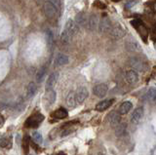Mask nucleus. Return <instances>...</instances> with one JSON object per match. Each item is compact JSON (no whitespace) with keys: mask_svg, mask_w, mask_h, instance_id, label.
I'll return each mask as SVG.
<instances>
[{"mask_svg":"<svg viewBox=\"0 0 156 155\" xmlns=\"http://www.w3.org/2000/svg\"><path fill=\"white\" fill-rule=\"evenodd\" d=\"M43 10H44V13H45V16L48 19H50V20L56 19L58 17V7L50 1H47L44 3Z\"/></svg>","mask_w":156,"mask_h":155,"instance_id":"f257e3e1","label":"nucleus"},{"mask_svg":"<svg viewBox=\"0 0 156 155\" xmlns=\"http://www.w3.org/2000/svg\"><path fill=\"white\" fill-rule=\"evenodd\" d=\"M43 120L44 116L41 113H35L26 121V126L28 128H37Z\"/></svg>","mask_w":156,"mask_h":155,"instance_id":"f03ea898","label":"nucleus"},{"mask_svg":"<svg viewBox=\"0 0 156 155\" xmlns=\"http://www.w3.org/2000/svg\"><path fill=\"white\" fill-rule=\"evenodd\" d=\"M131 23H132V26H133L136 28V30L139 31L140 35V37L144 39V41L145 43L147 42V41H146V37L148 36V31H147V30H146V27H145L140 21H136V20L132 21Z\"/></svg>","mask_w":156,"mask_h":155,"instance_id":"7ed1b4c3","label":"nucleus"},{"mask_svg":"<svg viewBox=\"0 0 156 155\" xmlns=\"http://www.w3.org/2000/svg\"><path fill=\"white\" fill-rule=\"evenodd\" d=\"M75 99H76V103L77 104H81L84 103V100L87 99L88 95V90L85 87H80V88H78L77 91L75 92Z\"/></svg>","mask_w":156,"mask_h":155,"instance_id":"20e7f679","label":"nucleus"},{"mask_svg":"<svg viewBox=\"0 0 156 155\" xmlns=\"http://www.w3.org/2000/svg\"><path fill=\"white\" fill-rule=\"evenodd\" d=\"M110 35L113 39H120L124 35H125V30L122 28V26L117 23L114 26H112L111 30H110Z\"/></svg>","mask_w":156,"mask_h":155,"instance_id":"39448f33","label":"nucleus"},{"mask_svg":"<svg viewBox=\"0 0 156 155\" xmlns=\"http://www.w3.org/2000/svg\"><path fill=\"white\" fill-rule=\"evenodd\" d=\"M111 23L110 20L107 17L102 18L101 22H100V25H99V31L101 33H105V32H108L111 30Z\"/></svg>","mask_w":156,"mask_h":155,"instance_id":"423d86ee","label":"nucleus"},{"mask_svg":"<svg viewBox=\"0 0 156 155\" xmlns=\"http://www.w3.org/2000/svg\"><path fill=\"white\" fill-rule=\"evenodd\" d=\"M108 88L105 84H98L94 87L93 89V93L95 96L99 97V98H104V97L107 94Z\"/></svg>","mask_w":156,"mask_h":155,"instance_id":"0eeeda50","label":"nucleus"},{"mask_svg":"<svg viewBox=\"0 0 156 155\" xmlns=\"http://www.w3.org/2000/svg\"><path fill=\"white\" fill-rule=\"evenodd\" d=\"M99 18L96 15V14H93L88 19V23H87V27L89 28L91 31H94L97 30V27H99Z\"/></svg>","mask_w":156,"mask_h":155,"instance_id":"6e6552de","label":"nucleus"},{"mask_svg":"<svg viewBox=\"0 0 156 155\" xmlns=\"http://www.w3.org/2000/svg\"><path fill=\"white\" fill-rule=\"evenodd\" d=\"M125 47L127 48V50L130 52H139L140 51V46L138 42H136L135 39H128L125 42Z\"/></svg>","mask_w":156,"mask_h":155,"instance_id":"1a4fd4ad","label":"nucleus"},{"mask_svg":"<svg viewBox=\"0 0 156 155\" xmlns=\"http://www.w3.org/2000/svg\"><path fill=\"white\" fill-rule=\"evenodd\" d=\"M144 116V108L143 107H138L134 110V112L132 113L131 116V122L134 124H138Z\"/></svg>","mask_w":156,"mask_h":155,"instance_id":"9d476101","label":"nucleus"},{"mask_svg":"<svg viewBox=\"0 0 156 155\" xmlns=\"http://www.w3.org/2000/svg\"><path fill=\"white\" fill-rule=\"evenodd\" d=\"M74 35V33H73L71 30H67V28H65L61 35V40H62V44H69L72 40V37Z\"/></svg>","mask_w":156,"mask_h":155,"instance_id":"9b49d317","label":"nucleus"},{"mask_svg":"<svg viewBox=\"0 0 156 155\" xmlns=\"http://www.w3.org/2000/svg\"><path fill=\"white\" fill-rule=\"evenodd\" d=\"M130 64L136 70L144 71L145 69V64L140 59H139V58H136V57L132 58L131 61H130Z\"/></svg>","mask_w":156,"mask_h":155,"instance_id":"f8f14e48","label":"nucleus"},{"mask_svg":"<svg viewBox=\"0 0 156 155\" xmlns=\"http://www.w3.org/2000/svg\"><path fill=\"white\" fill-rule=\"evenodd\" d=\"M126 79H127V81H128V83H130V84H136V82L139 81V74H138V72H136V70H134V69L127 71Z\"/></svg>","mask_w":156,"mask_h":155,"instance_id":"ddd939ff","label":"nucleus"},{"mask_svg":"<svg viewBox=\"0 0 156 155\" xmlns=\"http://www.w3.org/2000/svg\"><path fill=\"white\" fill-rule=\"evenodd\" d=\"M58 78V72H53V73L48 77L47 82H46V91L53 89L54 85L57 83Z\"/></svg>","mask_w":156,"mask_h":155,"instance_id":"4468645a","label":"nucleus"},{"mask_svg":"<svg viewBox=\"0 0 156 155\" xmlns=\"http://www.w3.org/2000/svg\"><path fill=\"white\" fill-rule=\"evenodd\" d=\"M112 104H113V100H104L100 101V103L96 105V110L101 111H101H105L108 108L109 106H111Z\"/></svg>","mask_w":156,"mask_h":155,"instance_id":"2eb2a0df","label":"nucleus"},{"mask_svg":"<svg viewBox=\"0 0 156 155\" xmlns=\"http://www.w3.org/2000/svg\"><path fill=\"white\" fill-rule=\"evenodd\" d=\"M120 113H116V112H111L109 117H108V120H109V123L110 125L112 126V127H117L119 124H121V118H120Z\"/></svg>","mask_w":156,"mask_h":155,"instance_id":"dca6fc26","label":"nucleus"},{"mask_svg":"<svg viewBox=\"0 0 156 155\" xmlns=\"http://www.w3.org/2000/svg\"><path fill=\"white\" fill-rule=\"evenodd\" d=\"M88 19L86 16V14L84 12H80L79 14H77L76 15V23L77 25L79 26H87V23H88Z\"/></svg>","mask_w":156,"mask_h":155,"instance_id":"f3484780","label":"nucleus"},{"mask_svg":"<svg viewBox=\"0 0 156 155\" xmlns=\"http://www.w3.org/2000/svg\"><path fill=\"white\" fill-rule=\"evenodd\" d=\"M37 92V86L35 83L33 82H30L28 85H27V99H31L34 97V95L36 94Z\"/></svg>","mask_w":156,"mask_h":155,"instance_id":"a211bd4d","label":"nucleus"},{"mask_svg":"<svg viewBox=\"0 0 156 155\" xmlns=\"http://www.w3.org/2000/svg\"><path fill=\"white\" fill-rule=\"evenodd\" d=\"M132 106H133V104H132L131 101H124V103L120 105L118 112L121 115H125V114H127L132 109Z\"/></svg>","mask_w":156,"mask_h":155,"instance_id":"6ab92c4d","label":"nucleus"},{"mask_svg":"<svg viewBox=\"0 0 156 155\" xmlns=\"http://www.w3.org/2000/svg\"><path fill=\"white\" fill-rule=\"evenodd\" d=\"M67 62H68V57L65 54H58L55 59V65L58 66L65 65Z\"/></svg>","mask_w":156,"mask_h":155,"instance_id":"aec40b11","label":"nucleus"},{"mask_svg":"<svg viewBox=\"0 0 156 155\" xmlns=\"http://www.w3.org/2000/svg\"><path fill=\"white\" fill-rule=\"evenodd\" d=\"M67 115H68V113L65 108H58L55 111V112L52 113L53 117H55L57 119H65L67 117Z\"/></svg>","mask_w":156,"mask_h":155,"instance_id":"412c9836","label":"nucleus"},{"mask_svg":"<svg viewBox=\"0 0 156 155\" xmlns=\"http://www.w3.org/2000/svg\"><path fill=\"white\" fill-rule=\"evenodd\" d=\"M29 145H30V137L28 135H26L23 139V150L26 155L29 152Z\"/></svg>","mask_w":156,"mask_h":155,"instance_id":"4be33fe9","label":"nucleus"},{"mask_svg":"<svg viewBox=\"0 0 156 155\" xmlns=\"http://www.w3.org/2000/svg\"><path fill=\"white\" fill-rule=\"evenodd\" d=\"M56 97H57V94H56V92L54 91L53 89L48 90L46 92V100L49 103V104H53L54 103H55V101H56Z\"/></svg>","mask_w":156,"mask_h":155,"instance_id":"5701e85b","label":"nucleus"},{"mask_svg":"<svg viewBox=\"0 0 156 155\" xmlns=\"http://www.w3.org/2000/svg\"><path fill=\"white\" fill-rule=\"evenodd\" d=\"M66 104L69 107H75L77 105L76 103V99H75V94L74 93H70L69 95L67 96L66 98Z\"/></svg>","mask_w":156,"mask_h":155,"instance_id":"b1692460","label":"nucleus"},{"mask_svg":"<svg viewBox=\"0 0 156 155\" xmlns=\"http://www.w3.org/2000/svg\"><path fill=\"white\" fill-rule=\"evenodd\" d=\"M46 71H47V69H46V65H43L40 69L38 70L37 74H36V81L38 83H40V82L43 81L44 77L46 75Z\"/></svg>","mask_w":156,"mask_h":155,"instance_id":"393cba45","label":"nucleus"},{"mask_svg":"<svg viewBox=\"0 0 156 155\" xmlns=\"http://www.w3.org/2000/svg\"><path fill=\"white\" fill-rule=\"evenodd\" d=\"M146 99H147L150 103H156V89L154 88H151L147 91L146 93Z\"/></svg>","mask_w":156,"mask_h":155,"instance_id":"a878e982","label":"nucleus"},{"mask_svg":"<svg viewBox=\"0 0 156 155\" xmlns=\"http://www.w3.org/2000/svg\"><path fill=\"white\" fill-rule=\"evenodd\" d=\"M65 28H67V30H71L73 33H75L77 32V30H78V28H77V26L74 23V22L73 21H71V20H68L67 22H66V26H65Z\"/></svg>","mask_w":156,"mask_h":155,"instance_id":"bb28decb","label":"nucleus"},{"mask_svg":"<svg viewBox=\"0 0 156 155\" xmlns=\"http://www.w3.org/2000/svg\"><path fill=\"white\" fill-rule=\"evenodd\" d=\"M125 132H126V124L121 123L116 127L115 134H116V136H118V137H120V136H123L125 134Z\"/></svg>","mask_w":156,"mask_h":155,"instance_id":"cd10ccee","label":"nucleus"},{"mask_svg":"<svg viewBox=\"0 0 156 155\" xmlns=\"http://www.w3.org/2000/svg\"><path fill=\"white\" fill-rule=\"evenodd\" d=\"M32 139L33 142L37 143V144H41L43 142V138H42V135L39 133V132H34L32 134Z\"/></svg>","mask_w":156,"mask_h":155,"instance_id":"c85d7f7f","label":"nucleus"},{"mask_svg":"<svg viewBox=\"0 0 156 155\" xmlns=\"http://www.w3.org/2000/svg\"><path fill=\"white\" fill-rule=\"evenodd\" d=\"M1 146L4 148H11L12 146V139L11 138H6L1 139Z\"/></svg>","mask_w":156,"mask_h":155,"instance_id":"c756f323","label":"nucleus"},{"mask_svg":"<svg viewBox=\"0 0 156 155\" xmlns=\"http://www.w3.org/2000/svg\"><path fill=\"white\" fill-rule=\"evenodd\" d=\"M54 38H53V33L50 30H47L46 32V41H47V45L49 47H52L53 43H54Z\"/></svg>","mask_w":156,"mask_h":155,"instance_id":"7c9ffc66","label":"nucleus"},{"mask_svg":"<svg viewBox=\"0 0 156 155\" xmlns=\"http://www.w3.org/2000/svg\"><path fill=\"white\" fill-rule=\"evenodd\" d=\"M94 6L97 7V8H100V9H105V8L106 7L104 3L101 2V1H99V0H96V1L94 2Z\"/></svg>","mask_w":156,"mask_h":155,"instance_id":"2f4dec72","label":"nucleus"},{"mask_svg":"<svg viewBox=\"0 0 156 155\" xmlns=\"http://www.w3.org/2000/svg\"><path fill=\"white\" fill-rule=\"evenodd\" d=\"M74 131V128H72V127H68V128H66V129H65L62 131V136L63 137V136H66V135H68L69 133H71V132H73Z\"/></svg>","mask_w":156,"mask_h":155,"instance_id":"473e14b6","label":"nucleus"},{"mask_svg":"<svg viewBox=\"0 0 156 155\" xmlns=\"http://www.w3.org/2000/svg\"><path fill=\"white\" fill-rule=\"evenodd\" d=\"M50 2H52L53 4H55L58 8L61 6V0H50Z\"/></svg>","mask_w":156,"mask_h":155,"instance_id":"72a5a7b5","label":"nucleus"},{"mask_svg":"<svg viewBox=\"0 0 156 155\" xmlns=\"http://www.w3.org/2000/svg\"><path fill=\"white\" fill-rule=\"evenodd\" d=\"M0 119H1V123H0V127H2V126H3V124H4V117H3L2 115L0 116Z\"/></svg>","mask_w":156,"mask_h":155,"instance_id":"f704fd0d","label":"nucleus"},{"mask_svg":"<svg viewBox=\"0 0 156 155\" xmlns=\"http://www.w3.org/2000/svg\"><path fill=\"white\" fill-rule=\"evenodd\" d=\"M136 4V2L135 1H133L132 3H130V4H126V7H132V6H134Z\"/></svg>","mask_w":156,"mask_h":155,"instance_id":"c9c22d12","label":"nucleus"},{"mask_svg":"<svg viewBox=\"0 0 156 155\" xmlns=\"http://www.w3.org/2000/svg\"><path fill=\"white\" fill-rule=\"evenodd\" d=\"M98 155H105V154H104V153H101V152H100V153L98 154Z\"/></svg>","mask_w":156,"mask_h":155,"instance_id":"e433bc0d","label":"nucleus"},{"mask_svg":"<svg viewBox=\"0 0 156 155\" xmlns=\"http://www.w3.org/2000/svg\"><path fill=\"white\" fill-rule=\"evenodd\" d=\"M113 1H119V0H113Z\"/></svg>","mask_w":156,"mask_h":155,"instance_id":"4c0bfd02","label":"nucleus"},{"mask_svg":"<svg viewBox=\"0 0 156 155\" xmlns=\"http://www.w3.org/2000/svg\"><path fill=\"white\" fill-rule=\"evenodd\" d=\"M61 153H62V152H61ZM60 155H62V154H60ZM62 155H66V154H62Z\"/></svg>","mask_w":156,"mask_h":155,"instance_id":"58836bf2","label":"nucleus"},{"mask_svg":"<svg viewBox=\"0 0 156 155\" xmlns=\"http://www.w3.org/2000/svg\"><path fill=\"white\" fill-rule=\"evenodd\" d=\"M155 11H156V5H155Z\"/></svg>","mask_w":156,"mask_h":155,"instance_id":"ea45409f","label":"nucleus"}]
</instances>
